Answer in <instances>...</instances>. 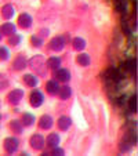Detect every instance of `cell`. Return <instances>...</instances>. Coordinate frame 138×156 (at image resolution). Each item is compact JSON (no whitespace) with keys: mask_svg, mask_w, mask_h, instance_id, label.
<instances>
[{"mask_svg":"<svg viewBox=\"0 0 138 156\" xmlns=\"http://www.w3.org/2000/svg\"><path fill=\"white\" fill-rule=\"evenodd\" d=\"M46 88H47V91L50 93V94H58L59 91V86L58 83L55 82V80H50V82H47V84H46Z\"/></svg>","mask_w":138,"mask_h":156,"instance_id":"cell-16","label":"cell"},{"mask_svg":"<svg viewBox=\"0 0 138 156\" xmlns=\"http://www.w3.org/2000/svg\"><path fill=\"white\" fill-rule=\"evenodd\" d=\"M127 100H129V97H127L126 94H123V95H120V97L118 98V105L119 106H123L124 104L127 102Z\"/></svg>","mask_w":138,"mask_h":156,"instance_id":"cell-30","label":"cell"},{"mask_svg":"<svg viewBox=\"0 0 138 156\" xmlns=\"http://www.w3.org/2000/svg\"><path fill=\"white\" fill-rule=\"evenodd\" d=\"M10 58V51L7 47H0V59H3V61H6V59Z\"/></svg>","mask_w":138,"mask_h":156,"instance_id":"cell-28","label":"cell"},{"mask_svg":"<svg viewBox=\"0 0 138 156\" xmlns=\"http://www.w3.org/2000/svg\"><path fill=\"white\" fill-rule=\"evenodd\" d=\"M29 64H30V66H32V68L35 69V71L40 72V73H44V72L41 71V68H40V66H44L43 57H41V55H36V57H33V58L29 61Z\"/></svg>","mask_w":138,"mask_h":156,"instance_id":"cell-8","label":"cell"},{"mask_svg":"<svg viewBox=\"0 0 138 156\" xmlns=\"http://www.w3.org/2000/svg\"><path fill=\"white\" fill-rule=\"evenodd\" d=\"M46 144H47L50 148L58 147V144H59V136L57 134V133H53V134H50V136L47 137V142H46Z\"/></svg>","mask_w":138,"mask_h":156,"instance_id":"cell-15","label":"cell"},{"mask_svg":"<svg viewBox=\"0 0 138 156\" xmlns=\"http://www.w3.org/2000/svg\"><path fill=\"white\" fill-rule=\"evenodd\" d=\"M30 40H32V43H33V46H35V47H40L41 44H43V39L37 37V36H32V39H30Z\"/></svg>","mask_w":138,"mask_h":156,"instance_id":"cell-29","label":"cell"},{"mask_svg":"<svg viewBox=\"0 0 138 156\" xmlns=\"http://www.w3.org/2000/svg\"><path fill=\"white\" fill-rule=\"evenodd\" d=\"M65 43H66V40H65L62 36L54 37L53 40L50 41V48L51 50H54V51H61V50H64Z\"/></svg>","mask_w":138,"mask_h":156,"instance_id":"cell-4","label":"cell"},{"mask_svg":"<svg viewBox=\"0 0 138 156\" xmlns=\"http://www.w3.org/2000/svg\"><path fill=\"white\" fill-rule=\"evenodd\" d=\"M27 65H28V61L22 55H19V57H17V58H15L14 65H12V66H14L15 71H22V69L27 68Z\"/></svg>","mask_w":138,"mask_h":156,"instance_id":"cell-13","label":"cell"},{"mask_svg":"<svg viewBox=\"0 0 138 156\" xmlns=\"http://www.w3.org/2000/svg\"><path fill=\"white\" fill-rule=\"evenodd\" d=\"M53 118L50 115H44L40 118V122H39V126L41 127L43 130H48L53 127Z\"/></svg>","mask_w":138,"mask_h":156,"instance_id":"cell-10","label":"cell"},{"mask_svg":"<svg viewBox=\"0 0 138 156\" xmlns=\"http://www.w3.org/2000/svg\"><path fill=\"white\" fill-rule=\"evenodd\" d=\"M59 95H61L62 100H68V98L71 97L72 94V90L71 87H68V86H64V87H59Z\"/></svg>","mask_w":138,"mask_h":156,"instance_id":"cell-23","label":"cell"},{"mask_svg":"<svg viewBox=\"0 0 138 156\" xmlns=\"http://www.w3.org/2000/svg\"><path fill=\"white\" fill-rule=\"evenodd\" d=\"M0 33L2 35H7V36H11L15 33V25L11 24V22H6L4 25H2L0 28Z\"/></svg>","mask_w":138,"mask_h":156,"instance_id":"cell-11","label":"cell"},{"mask_svg":"<svg viewBox=\"0 0 138 156\" xmlns=\"http://www.w3.org/2000/svg\"><path fill=\"white\" fill-rule=\"evenodd\" d=\"M127 105H129V111L131 113L137 112V95H133L131 98L127 100Z\"/></svg>","mask_w":138,"mask_h":156,"instance_id":"cell-22","label":"cell"},{"mask_svg":"<svg viewBox=\"0 0 138 156\" xmlns=\"http://www.w3.org/2000/svg\"><path fill=\"white\" fill-rule=\"evenodd\" d=\"M73 47L76 50H83L86 47V40L82 37H75L73 39Z\"/></svg>","mask_w":138,"mask_h":156,"instance_id":"cell-26","label":"cell"},{"mask_svg":"<svg viewBox=\"0 0 138 156\" xmlns=\"http://www.w3.org/2000/svg\"><path fill=\"white\" fill-rule=\"evenodd\" d=\"M21 40H22V39H21V36L17 35V33H14V35L9 36V43L12 44V46H17V44H19Z\"/></svg>","mask_w":138,"mask_h":156,"instance_id":"cell-27","label":"cell"},{"mask_svg":"<svg viewBox=\"0 0 138 156\" xmlns=\"http://www.w3.org/2000/svg\"><path fill=\"white\" fill-rule=\"evenodd\" d=\"M71 124H72V120L68 118V116H61V118H59L58 126H59L61 130H68L69 127H71Z\"/></svg>","mask_w":138,"mask_h":156,"instance_id":"cell-17","label":"cell"},{"mask_svg":"<svg viewBox=\"0 0 138 156\" xmlns=\"http://www.w3.org/2000/svg\"><path fill=\"white\" fill-rule=\"evenodd\" d=\"M4 148L9 153H14L18 149V140L14 137H9L4 140Z\"/></svg>","mask_w":138,"mask_h":156,"instance_id":"cell-6","label":"cell"},{"mask_svg":"<svg viewBox=\"0 0 138 156\" xmlns=\"http://www.w3.org/2000/svg\"><path fill=\"white\" fill-rule=\"evenodd\" d=\"M77 62H79L82 66H88L90 65V62H91V59H90V55L88 54H80L79 57H77Z\"/></svg>","mask_w":138,"mask_h":156,"instance_id":"cell-24","label":"cell"},{"mask_svg":"<svg viewBox=\"0 0 138 156\" xmlns=\"http://www.w3.org/2000/svg\"><path fill=\"white\" fill-rule=\"evenodd\" d=\"M137 144V133H135V129H130L129 131L126 133V136H124L123 141L120 144V151L122 152H127L130 151L134 145Z\"/></svg>","mask_w":138,"mask_h":156,"instance_id":"cell-1","label":"cell"},{"mask_svg":"<svg viewBox=\"0 0 138 156\" xmlns=\"http://www.w3.org/2000/svg\"><path fill=\"white\" fill-rule=\"evenodd\" d=\"M29 102L32 106H35V108H37V106H40L41 104L44 102V95L41 91H39V90H33L32 93H30V97H29Z\"/></svg>","mask_w":138,"mask_h":156,"instance_id":"cell-2","label":"cell"},{"mask_svg":"<svg viewBox=\"0 0 138 156\" xmlns=\"http://www.w3.org/2000/svg\"><path fill=\"white\" fill-rule=\"evenodd\" d=\"M55 77L59 80V82H68V80L71 79V73H69V71L68 69H57L55 72Z\"/></svg>","mask_w":138,"mask_h":156,"instance_id":"cell-12","label":"cell"},{"mask_svg":"<svg viewBox=\"0 0 138 156\" xmlns=\"http://www.w3.org/2000/svg\"><path fill=\"white\" fill-rule=\"evenodd\" d=\"M0 40H2V33H0Z\"/></svg>","mask_w":138,"mask_h":156,"instance_id":"cell-32","label":"cell"},{"mask_svg":"<svg viewBox=\"0 0 138 156\" xmlns=\"http://www.w3.org/2000/svg\"><path fill=\"white\" fill-rule=\"evenodd\" d=\"M116 3V9L120 12H126L127 11V6H129V0H115Z\"/></svg>","mask_w":138,"mask_h":156,"instance_id":"cell-25","label":"cell"},{"mask_svg":"<svg viewBox=\"0 0 138 156\" xmlns=\"http://www.w3.org/2000/svg\"><path fill=\"white\" fill-rule=\"evenodd\" d=\"M22 97H24V91H22L21 88H15V90H12V91L9 94V101L12 104V105H17V104L21 102Z\"/></svg>","mask_w":138,"mask_h":156,"instance_id":"cell-5","label":"cell"},{"mask_svg":"<svg viewBox=\"0 0 138 156\" xmlns=\"http://www.w3.org/2000/svg\"><path fill=\"white\" fill-rule=\"evenodd\" d=\"M21 122H22L24 126H32V124L35 123V116H33L32 113H24Z\"/></svg>","mask_w":138,"mask_h":156,"instance_id":"cell-21","label":"cell"},{"mask_svg":"<svg viewBox=\"0 0 138 156\" xmlns=\"http://www.w3.org/2000/svg\"><path fill=\"white\" fill-rule=\"evenodd\" d=\"M47 66H50L51 69H55L57 71V69L61 66V59H59L58 57H51L47 61Z\"/></svg>","mask_w":138,"mask_h":156,"instance_id":"cell-20","label":"cell"},{"mask_svg":"<svg viewBox=\"0 0 138 156\" xmlns=\"http://www.w3.org/2000/svg\"><path fill=\"white\" fill-rule=\"evenodd\" d=\"M10 129H11L12 133H15V134H22V131H24V127H22L19 120H12L11 123H10Z\"/></svg>","mask_w":138,"mask_h":156,"instance_id":"cell-19","label":"cell"},{"mask_svg":"<svg viewBox=\"0 0 138 156\" xmlns=\"http://www.w3.org/2000/svg\"><path fill=\"white\" fill-rule=\"evenodd\" d=\"M122 68H123L124 71L130 72V73L135 75V69H137V61H135V58H129L127 61H124L123 64H122Z\"/></svg>","mask_w":138,"mask_h":156,"instance_id":"cell-7","label":"cell"},{"mask_svg":"<svg viewBox=\"0 0 138 156\" xmlns=\"http://www.w3.org/2000/svg\"><path fill=\"white\" fill-rule=\"evenodd\" d=\"M32 21L33 20L29 14H21L18 17V24H19L21 28H24V29H27V28H29L32 25Z\"/></svg>","mask_w":138,"mask_h":156,"instance_id":"cell-9","label":"cell"},{"mask_svg":"<svg viewBox=\"0 0 138 156\" xmlns=\"http://www.w3.org/2000/svg\"><path fill=\"white\" fill-rule=\"evenodd\" d=\"M51 155L59 156V155H65V152H64V149H61V148L54 147V148H51Z\"/></svg>","mask_w":138,"mask_h":156,"instance_id":"cell-31","label":"cell"},{"mask_svg":"<svg viewBox=\"0 0 138 156\" xmlns=\"http://www.w3.org/2000/svg\"><path fill=\"white\" fill-rule=\"evenodd\" d=\"M30 145H32L33 149H43L44 145H46V140H44V137L41 136V134H35V136H32V138H30Z\"/></svg>","mask_w":138,"mask_h":156,"instance_id":"cell-3","label":"cell"},{"mask_svg":"<svg viewBox=\"0 0 138 156\" xmlns=\"http://www.w3.org/2000/svg\"><path fill=\"white\" fill-rule=\"evenodd\" d=\"M24 82L27 83V86L36 87V86H37V83H39V80H37V77H36L35 75L28 73V75H25V76H24Z\"/></svg>","mask_w":138,"mask_h":156,"instance_id":"cell-18","label":"cell"},{"mask_svg":"<svg viewBox=\"0 0 138 156\" xmlns=\"http://www.w3.org/2000/svg\"><path fill=\"white\" fill-rule=\"evenodd\" d=\"M0 119H2V116H0Z\"/></svg>","mask_w":138,"mask_h":156,"instance_id":"cell-33","label":"cell"},{"mask_svg":"<svg viewBox=\"0 0 138 156\" xmlns=\"http://www.w3.org/2000/svg\"><path fill=\"white\" fill-rule=\"evenodd\" d=\"M15 10L14 7H12V4H4L3 7H2V15H3L6 20H10V18L14 15Z\"/></svg>","mask_w":138,"mask_h":156,"instance_id":"cell-14","label":"cell"}]
</instances>
